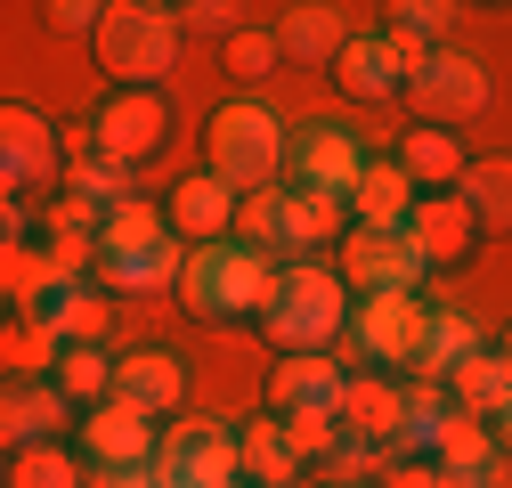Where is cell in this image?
Returning <instances> with one entry per match:
<instances>
[{
	"mask_svg": "<svg viewBox=\"0 0 512 488\" xmlns=\"http://www.w3.org/2000/svg\"><path fill=\"white\" fill-rule=\"evenodd\" d=\"M57 415H66V391H57V383H9V415H0V432H9V456L57 440Z\"/></svg>",
	"mask_w": 512,
	"mask_h": 488,
	"instance_id": "4316f807",
	"label": "cell"
},
{
	"mask_svg": "<svg viewBox=\"0 0 512 488\" xmlns=\"http://www.w3.org/2000/svg\"><path fill=\"white\" fill-rule=\"evenodd\" d=\"M82 456H90V472H147L155 456H163V423L155 415H139V407H122V399H106V407H90L82 415Z\"/></svg>",
	"mask_w": 512,
	"mask_h": 488,
	"instance_id": "4fadbf2b",
	"label": "cell"
},
{
	"mask_svg": "<svg viewBox=\"0 0 512 488\" xmlns=\"http://www.w3.org/2000/svg\"><path fill=\"white\" fill-rule=\"evenodd\" d=\"M342 358L334 350H317V358H277L269 366V391H261V407L277 415V423H309V415H342Z\"/></svg>",
	"mask_w": 512,
	"mask_h": 488,
	"instance_id": "5bb4252c",
	"label": "cell"
},
{
	"mask_svg": "<svg viewBox=\"0 0 512 488\" xmlns=\"http://www.w3.org/2000/svg\"><path fill=\"white\" fill-rule=\"evenodd\" d=\"M171 139V98L163 90H106L98 106H90V147L106 155V163H147L155 147Z\"/></svg>",
	"mask_w": 512,
	"mask_h": 488,
	"instance_id": "8fae6325",
	"label": "cell"
},
{
	"mask_svg": "<svg viewBox=\"0 0 512 488\" xmlns=\"http://www.w3.org/2000/svg\"><path fill=\"white\" fill-rule=\"evenodd\" d=\"M423 326H431V301L423 293L358 301V310H350V358H358V375H415Z\"/></svg>",
	"mask_w": 512,
	"mask_h": 488,
	"instance_id": "8992f818",
	"label": "cell"
},
{
	"mask_svg": "<svg viewBox=\"0 0 512 488\" xmlns=\"http://www.w3.org/2000/svg\"><path fill=\"white\" fill-rule=\"evenodd\" d=\"M269 33H277V49H285V66H317V74H334L358 25H342V9H285Z\"/></svg>",
	"mask_w": 512,
	"mask_h": 488,
	"instance_id": "44dd1931",
	"label": "cell"
},
{
	"mask_svg": "<svg viewBox=\"0 0 512 488\" xmlns=\"http://www.w3.org/2000/svg\"><path fill=\"white\" fill-rule=\"evenodd\" d=\"M179 41H187L179 9H155V0H114L90 33L114 90H163V74L179 66Z\"/></svg>",
	"mask_w": 512,
	"mask_h": 488,
	"instance_id": "277c9868",
	"label": "cell"
},
{
	"mask_svg": "<svg viewBox=\"0 0 512 488\" xmlns=\"http://www.w3.org/2000/svg\"><path fill=\"white\" fill-rule=\"evenodd\" d=\"M407 106H415V122H431V131H464L472 114H488V66L464 57V49H431L407 74Z\"/></svg>",
	"mask_w": 512,
	"mask_h": 488,
	"instance_id": "9c48e42d",
	"label": "cell"
},
{
	"mask_svg": "<svg viewBox=\"0 0 512 488\" xmlns=\"http://www.w3.org/2000/svg\"><path fill=\"white\" fill-rule=\"evenodd\" d=\"M98 17H106V9H90V0H57V9H49V33H98Z\"/></svg>",
	"mask_w": 512,
	"mask_h": 488,
	"instance_id": "74e56055",
	"label": "cell"
},
{
	"mask_svg": "<svg viewBox=\"0 0 512 488\" xmlns=\"http://www.w3.org/2000/svg\"><path fill=\"white\" fill-rule=\"evenodd\" d=\"M66 196H82V204H98V212L131 204V188H122V163H106V155H74V163H66Z\"/></svg>",
	"mask_w": 512,
	"mask_h": 488,
	"instance_id": "e575fe53",
	"label": "cell"
},
{
	"mask_svg": "<svg viewBox=\"0 0 512 488\" xmlns=\"http://www.w3.org/2000/svg\"><path fill=\"white\" fill-rule=\"evenodd\" d=\"M399 171L415 179V196H447V188H464L472 155H464L456 131H431V122H415V131L399 139Z\"/></svg>",
	"mask_w": 512,
	"mask_h": 488,
	"instance_id": "7402d4cb",
	"label": "cell"
},
{
	"mask_svg": "<svg viewBox=\"0 0 512 488\" xmlns=\"http://www.w3.org/2000/svg\"><path fill=\"white\" fill-rule=\"evenodd\" d=\"M350 310H358V293L342 285L334 261H277L261 342H277V358H317V350L350 342Z\"/></svg>",
	"mask_w": 512,
	"mask_h": 488,
	"instance_id": "6da1fadb",
	"label": "cell"
},
{
	"mask_svg": "<svg viewBox=\"0 0 512 488\" xmlns=\"http://www.w3.org/2000/svg\"><path fill=\"white\" fill-rule=\"evenodd\" d=\"M25 310H33V318H49L57 334H66V350H74V342H98V350H106V326H114V293H106L98 277H57L41 301H25Z\"/></svg>",
	"mask_w": 512,
	"mask_h": 488,
	"instance_id": "d6986e66",
	"label": "cell"
},
{
	"mask_svg": "<svg viewBox=\"0 0 512 488\" xmlns=\"http://www.w3.org/2000/svg\"><path fill=\"white\" fill-rule=\"evenodd\" d=\"M374 488H456V480H447L431 456H391V464L374 472Z\"/></svg>",
	"mask_w": 512,
	"mask_h": 488,
	"instance_id": "d590c367",
	"label": "cell"
},
{
	"mask_svg": "<svg viewBox=\"0 0 512 488\" xmlns=\"http://www.w3.org/2000/svg\"><path fill=\"white\" fill-rule=\"evenodd\" d=\"M220 66H228V82H269V74L285 66V49H277V33L244 25V33H228V41H220Z\"/></svg>",
	"mask_w": 512,
	"mask_h": 488,
	"instance_id": "836d02e7",
	"label": "cell"
},
{
	"mask_svg": "<svg viewBox=\"0 0 512 488\" xmlns=\"http://www.w3.org/2000/svg\"><path fill=\"white\" fill-rule=\"evenodd\" d=\"M317 488H358V480H317ZM366 488H374V480H366Z\"/></svg>",
	"mask_w": 512,
	"mask_h": 488,
	"instance_id": "ab89813d",
	"label": "cell"
},
{
	"mask_svg": "<svg viewBox=\"0 0 512 488\" xmlns=\"http://www.w3.org/2000/svg\"><path fill=\"white\" fill-rule=\"evenodd\" d=\"M407 236H415V253H423V269L431 277H456L472 253H480V212L464 204V188H447V196H415V212H407Z\"/></svg>",
	"mask_w": 512,
	"mask_h": 488,
	"instance_id": "7c38bea8",
	"label": "cell"
},
{
	"mask_svg": "<svg viewBox=\"0 0 512 488\" xmlns=\"http://www.w3.org/2000/svg\"><path fill=\"white\" fill-rule=\"evenodd\" d=\"M504 358H512V326H504Z\"/></svg>",
	"mask_w": 512,
	"mask_h": 488,
	"instance_id": "60d3db41",
	"label": "cell"
},
{
	"mask_svg": "<svg viewBox=\"0 0 512 488\" xmlns=\"http://www.w3.org/2000/svg\"><path fill=\"white\" fill-rule=\"evenodd\" d=\"M269 293H277V261L269 253H252V244H204V253H187V277H179V310L196 318V326H261L269 310Z\"/></svg>",
	"mask_w": 512,
	"mask_h": 488,
	"instance_id": "7a4b0ae2",
	"label": "cell"
},
{
	"mask_svg": "<svg viewBox=\"0 0 512 488\" xmlns=\"http://www.w3.org/2000/svg\"><path fill=\"white\" fill-rule=\"evenodd\" d=\"M407 212H415V179L399 171V155H374L350 188V228H407Z\"/></svg>",
	"mask_w": 512,
	"mask_h": 488,
	"instance_id": "cb8c5ba5",
	"label": "cell"
},
{
	"mask_svg": "<svg viewBox=\"0 0 512 488\" xmlns=\"http://www.w3.org/2000/svg\"><path fill=\"white\" fill-rule=\"evenodd\" d=\"M163 488H244V448L228 423L212 415H179L163 432V456H155Z\"/></svg>",
	"mask_w": 512,
	"mask_h": 488,
	"instance_id": "ba28073f",
	"label": "cell"
},
{
	"mask_svg": "<svg viewBox=\"0 0 512 488\" xmlns=\"http://www.w3.org/2000/svg\"><path fill=\"white\" fill-rule=\"evenodd\" d=\"M236 212H244V196L228 188V179H212V171H187L179 188L163 196L171 236H179V244H196V253H204V244H228V236H236Z\"/></svg>",
	"mask_w": 512,
	"mask_h": 488,
	"instance_id": "e0dca14e",
	"label": "cell"
},
{
	"mask_svg": "<svg viewBox=\"0 0 512 488\" xmlns=\"http://www.w3.org/2000/svg\"><path fill=\"white\" fill-rule=\"evenodd\" d=\"M447 399H456L464 415H496L512 399V358L504 350H480L472 366H456V383H447Z\"/></svg>",
	"mask_w": 512,
	"mask_h": 488,
	"instance_id": "4dcf8cb0",
	"label": "cell"
},
{
	"mask_svg": "<svg viewBox=\"0 0 512 488\" xmlns=\"http://www.w3.org/2000/svg\"><path fill=\"white\" fill-rule=\"evenodd\" d=\"M114 399L139 407V415H155V423H179V415H187V366H179L171 350H122Z\"/></svg>",
	"mask_w": 512,
	"mask_h": 488,
	"instance_id": "ac0fdd59",
	"label": "cell"
},
{
	"mask_svg": "<svg viewBox=\"0 0 512 488\" xmlns=\"http://www.w3.org/2000/svg\"><path fill=\"white\" fill-rule=\"evenodd\" d=\"M66 163H74V147H66V131H57L49 114H33V106H9V114H0V171H9V204H25L33 188H66Z\"/></svg>",
	"mask_w": 512,
	"mask_h": 488,
	"instance_id": "30bf717a",
	"label": "cell"
},
{
	"mask_svg": "<svg viewBox=\"0 0 512 488\" xmlns=\"http://www.w3.org/2000/svg\"><path fill=\"white\" fill-rule=\"evenodd\" d=\"M366 139L350 131V122H301V131L285 139V188L293 196H326L350 212V188L366 179Z\"/></svg>",
	"mask_w": 512,
	"mask_h": 488,
	"instance_id": "5b68a950",
	"label": "cell"
},
{
	"mask_svg": "<svg viewBox=\"0 0 512 488\" xmlns=\"http://www.w3.org/2000/svg\"><path fill=\"white\" fill-rule=\"evenodd\" d=\"M163 244H171V220H163V204H147V196L114 204V212L98 220V261H147V253H163Z\"/></svg>",
	"mask_w": 512,
	"mask_h": 488,
	"instance_id": "d4e9b609",
	"label": "cell"
},
{
	"mask_svg": "<svg viewBox=\"0 0 512 488\" xmlns=\"http://www.w3.org/2000/svg\"><path fill=\"white\" fill-rule=\"evenodd\" d=\"M334 269L358 301H382V293H423V253H415V236L407 228H350L334 244Z\"/></svg>",
	"mask_w": 512,
	"mask_h": 488,
	"instance_id": "52a82bcc",
	"label": "cell"
},
{
	"mask_svg": "<svg viewBox=\"0 0 512 488\" xmlns=\"http://www.w3.org/2000/svg\"><path fill=\"white\" fill-rule=\"evenodd\" d=\"M236 17H244V9H228V0H196V9H179V25H187V33H220V41H228V33H244Z\"/></svg>",
	"mask_w": 512,
	"mask_h": 488,
	"instance_id": "8d00e7d4",
	"label": "cell"
},
{
	"mask_svg": "<svg viewBox=\"0 0 512 488\" xmlns=\"http://www.w3.org/2000/svg\"><path fill=\"white\" fill-rule=\"evenodd\" d=\"M488 342H480V326L464 318V310H431V326H423V358H415V375L423 383H456V366H472Z\"/></svg>",
	"mask_w": 512,
	"mask_h": 488,
	"instance_id": "484cf974",
	"label": "cell"
},
{
	"mask_svg": "<svg viewBox=\"0 0 512 488\" xmlns=\"http://www.w3.org/2000/svg\"><path fill=\"white\" fill-rule=\"evenodd\" d=\"M285 122L261 106V98H220L212 114H204V171L212 179H228L236 196H269L277 179H285Z\"/></svg>",
	"mask_w": 512,
	"mask_h": 488,
	"instance_id": "3957f363",
	"label": "cell"
},
{
	"mask_svg": "<svg viewBox=\"0 0 512 488\" xmlns=\"http://www.w3.org/2000/svg\"><path fill=\"white\" fill-rule=\"evenodd\" d=\"M488 432H496V448H504V456H512V399H504V407H496V415H488Z\"/></svg>",
	"mask_w": 512,
	"mask_h": 488,
	"instance_id": "f35d334b",
	"label": "cell"
},
{
	"mask_svg": "<svg viewBox=\"0 0 512 488\" xmlns=\"http://www.w3.org/2000/svg\"><path fill=\"white\" fill-rule=\"evenodd\" d=\"M447 17H456L447 0H399V9H391V41L423 66L431 49H447Z\"/></svg>",
	"mask_w": 512,
	"mask_h": 488,
	"instance_id": "d6a6232c",
	"label": "cell"
},
{
	"mask_svg": "<svg viewBox=\"0 0 512 488\" xmlns=\"http://www.w3.org/2000/svg\"><path fill=\"white\" fill-rule=\"evenodd\" d=\"M464 204L480 212V228H488V236H496V228L512 236V155H488V163H472V171H464Z\"/></svg>",
	"mask_w": 512,
	"mask_h": 488,
	"instance_id": "1f68e13d",
	"label": "cell"
},
{
	"mask_svg": "<svg viewBox=\"0 0 512 488\" xmlns=\"http://www.w3.org/2000/svg\"><path fill=\"white\" fill-rule=\"evenodd\" d=\"M407 423H415V407H407V391L391 375H350L342 383V432L366 440V448H382V464L407 448Z\"/></svg>",
	"mask_w": 512,
	"mask_h": 488,
	"instance_id": "2e32d148",
	"label": "cell"
},
{
	"mask_svg": "<svg viewBox=\"0 0 512 488\" xmlns=\"http://www.w3.org/2000/svg\"><path fill=\"white\" fill-rule=\"evenodd\" d=\"M9 488H90V456L57 448V440L17 448V456H9Z\"/></svg>",
	"mask_w": 512,
	"mask_h": 488,
	"instance_id": "f546056e",
	"label": "cell"
},
{
	"mask_svg": "<svg viewBox=\"0 0 512 488\" xmlns=\"http://www.w3.org/2000/svg\"><path fill=\"white\" fill-rule=\"evenodd\" d=\"M407 74H415V57L391 41V25L350 33L342 66H334V82H342V98H350V106H391V98H407Z\"/></svg>",
	"mask_w": 512,
	"mask_h": 488,
	"instance_id": "9a60e30c",
	"label": "cell"
},
{
	"mask_svg": "<svg viewBox=\"0 0 512 488\" xmlns=\"http://www.w3.org/2000/svg\"><path fill=\"white\" fill-rule=\"evenodd\" d=\"M9 375L17 383H49L57 375V358H66V334H57L49 318H33V310H9Z\"/></svg>",
	"mask_w": 512,
	"mask_h": 488,
	"instance_id": "83f0119b",
	"label": "cell"
},
{
	"mask_svg": "<svg viewBox=\"0 0 512 488\" xmlns=\"http://www.w3.org/2000/svg\"><path fill=\"white\" fill-rule=\"evenodd\" d=\"M114 366H122L114 350H98V342H74L66 358H57V375H49V383L66 391V407H82V415H90V407H106V399H114Z\"/></svg>",
	"mask_w": 512,
	"mask_h": 488,
	"instance_id": "f1b7e54d",
	"label": "cell"
},
{
	"mask_svg": "<svg viewBox=\"0 0 512 488\" xmlns=\"http://www.w3.org/2000/svg\"><path fill=\"white\" fill-rule=\"evenodd\" d=\"M236 448H244V488H301V472H309L277 415H252L236 432Z\"/></svg>",
	"mask_w": 512,
	"mask_h": 488,
	"instance_id": "603a6c76",
	"label": "cell"
},
{
	"mask_svg": "<svg viewBox=\"0 0 512 488\" xmlns=\"http://www.w3.org/2000/svg\"><path fill=\"white\" fill-rule=\"evenodd\" d=\"M342 236H350L342 204L277 188V261H326V244H342Z\"/></svg>",
	"mask_w": 512,
	"mask_h": 488,
	"instance_id": "ffe728a7",
	"label": "cell"
}]
</instances>
